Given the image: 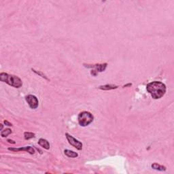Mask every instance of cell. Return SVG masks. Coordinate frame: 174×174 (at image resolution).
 Segmentation results:
<instances>
[{
    "instance_id": "cell-1",
    "label": "cell",
    "mask_w": 174,
    "mask_h": 174,
    "mask_svg": "<svg viewBox=\"0 0 174 174\" xmlns=\"http://www.w3.org/2000/svg\"><path fill=\"white\" fill-rule=\"evenodd\" d=\"M146 89L150 93L152 97L154 99H159L166 93V86L161 82L154 81L148 84L146 86Z\"/></svg>"
},
{
    "instance_id": "cell-2",
    "label": "cell",
    "mask_w": 174,
    "mask_h": 174,
    "mask_svg": "<svg viewBox=\"0 0 174 174\" xmlns=\"http://www.w3.org/2000/svg\"><path fill=\"white\" fill-rule=\"evenodd\" d=\"M0 80L7 83L8 85L13 86L14 88H20L22 85V80L19 77L6 73L0 74Z\"/></svg>"
},
{
    "instance_id": "cell-3",
    "label": "cell",
    "mask_w": 174,
    "mask_h": 174,
    "mask_svg": "<svg viewBox=\"0 0 174 174\" xmlns=\"http://www.w3.org/2000/svg\"><path fill=\"white\" fill-rule=\"evenodd\" d=\"M93 119H94V117H93V114L90 112H86V111L80 112L78 118L79 124L82 127L88 126V124H90L93 122Z\"/></svg>"
},
{
    "instance_id": "cell-4",
    "label": "cell",
    "mask_w": 174,
    "mask_h": 174,
    "mask_svg": "<svg viewBox=\"0 0 174 174\" xmlns=\"http://www.w3.org/2000/svg\"><path fill=\"white\" fill-rule=\"evenodd\" d=\"M65 136L69 144L71 145L72 146H74V148H76V149L78 150H81L82 149L83 145L82 143V142H80V141H78V140L75 139L74 137L71 136L69 133H66Z\"/></svg>"
},
{
    "instance_id": "cell-5",
    "label": "cell",
    "mask_w": 174,
    "mask_h": 174,
    "mask_svg": "<svg viewBox=\"0 0 174 174\" xmlns=\"http://www.w3.org/2000/svg\"><path fill=\"white\" fill-rule=\"evenodd\" d=\"M25 100L27 102L31 109H36L39 105V101L36 97L33 95H29L25 97Z\"/></svg>"
},
{
    "instance_id": "cell-6",
    "label": "cell",
    "mask_w": 174,
    "mask_h": 174,
    "mask_svg": "<svg viewBox=\"0 0 174 174\" xmlns=\"http://www.w3.org/2000/svg\"><path fill=\"white\" fill-rule=\"evenodd\" d=\"M9 150L11 151H14V152H19V151H25V152H29L31 154H33L35 153L34 148H32L31 146H25L22 147L20 148H9Z\"/></svg>"
},
{
    "instance_id": "cell-7",
    "label": "cell",
    "mask_w": 174,
    "mask_h": 174,
    "mask_svg": "<svg viewBox=\"0 0 174 174\" xmlns=\"http://www.w3.org/2000/svg\"><path fill=\"white\" fill-rule=\"evenodd\" d=\"M107 63H104V64H97V65H94L93 66H87L88 67H95V69L94 70H93L91 74H93L94 72H96V74L97 72H101V71H104L106 67H107Z\"/></svg>"
},
{
    "instance_id": "cell-8",
    "label": "cell",
    "mask_w": 174,
    "mask_h": 174,
    "mask_svg": "<svg viewBox=\"0 0 174 174\" xmlns=\"http://www.w3.org/2000/svg\"><path fill=\"white\" fill-rule=\"evenodd\" d=\"M38 143H39L40 146H41L42 148H44L46 150H49L50 149V143L45 139H42V138L40 139L39 141H38Z\"/></svg>"
},
{
    "instance_id": "cell-9",
    "label": "cell",
    "mask_w": 174,
    "mask_h": 174,
    "mask_svg": "<svg viewBox=\"0 0 174 174\" xmlns=\"http://www.w3.org/2000/svg\"><path fill=\"white\" fill-rule=\"evenodd\" d=\"M64 153L67 157H69V158H76L78 157V154L77 152H75L70 150H65Z\"/></svg>"
},
{
    "instance_id": "cell-10",
    "label": "cell",
    "mask_w": 174,
    "mask_h": 174,
    "mask_svg": "<svg viewBox=\"0 0 174 174\" xmlns=\"http://www.w3.org/2000/svg\"><path fill=\"white\" fill-rule=\"evenodd\" d=\"M118 88V86L113 85H105L104 86H100L99 87V88H100L101 90H104V91H108V90H113L116 89Z\"/></svg>"
},
{
    "instance_id": "cell-11",
    "label": "cell",
    "mask_w": 174,
    "mask_h": 174,
    "mask_svg": "<svg viewBox=\"0 0 174 174\" xmlns=\"http://www.w3.org/2000/svg\"><path fill=\"white\" fill-rule=\"evenodd\" d=\"M152 168L154 169H155V170L160 171H166V167H165V166L160 165H159V164L158 163H156L152 164Z\"/></svg>"
},
{
    "instance_id": "cell-12",
    "label": "cell",
    "mask_w": 174,
    "mask_h": 174,
    "mask_svg": "<svg viewBox=\"0 0 174 174\" xmlns=\"http://www.w3.org/2000/svg\"><path fill=\"white\" fill-rule=\"evenodd\" d=\"M24 137L25 140H28L31 138L35 137V134L33 133H31V132H25L24 133Z\"/></svg>"
},
{
    "instance_id": "cell-13",
    "label": "cell",
    "mask_w": 174,
    "mask_h": 174,
    "mask_svg": "<svg viewBox=\"0 0 174 174\" xmlns=\"http://www.w3.org/2000/svg\"><path fill=\"white\" fill-rule=\"evenodd\" d=\"M10 133H12V130L10 129H6L4 131H2V133H1V135H2V137H7L8 135H10Z\"/></svg>"
},
{
    "instance_id": "cell-14",
    "label": "cell",
    "mask_w": 174,
    "mask_h": 174,
    "mask_svg": "<svg viewBox=\"0 0 174 174\" xmlns=\"http://www.w3.org/2000/svg\"><path fill=\"white\" fill-rule=\"evenodd\" d=\"M32 70L33 71H34L35 73V74H38V75H40V76H41V77H42V78H44L45 79H46V80H48V78H47V77L46 76H45L44 74H42V73H41V72H40V71H36L35 70H34V69H32Z\"/></svg>"
},
{
    "instance_id": "cell-15",
    "label": "cell",
    "mask_w": 174,
    "mask_h": 174,
    "mask_svg": "<svg viewBox=\"0 0 174 174\" xmlns=\"http://www.w3.org/2000/svg\"><path fill=\"white\" fill-rule=\"evenodd\" d=\"M4 124H5V125H7V126H12V124H11L10 122H9L8 121H4Z\"/></svg>"
},
{
    "instance_id": "cell-16",
    "label": "cell",
    "mask_w": 174,
    "mask_h": 174,
    "mask_svg": "<svg viewBox=\"0 0 174 174\" xmlns=\"http://www.w3.org/2000/svg\"><path fill=\"white\" fill-rule=\"evenodd\" d=\"M8 141L9 143H15V142H14V141H12V140H8Z\"/></svg>"
},
{
    "instance_id": "cell-17",
    "label": "cell",
    "mask_w": 174,
    "mask_h": 174,
    "mask_svg": "<svg viewBox=\"0 0 174 174\" xmlns=\"http://www.w3.org/2000/svg\"><path fill=\"white\" fill-rule=\"evenodd\" d=\"M2 129H3V124H1V130H2Z\"/></svg>"
}]
</instances>
